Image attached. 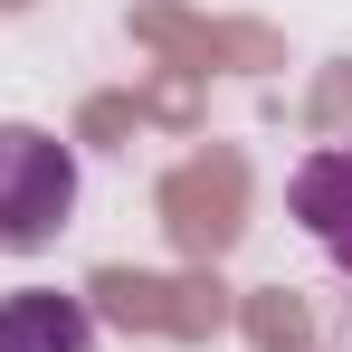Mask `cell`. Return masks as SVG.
Wrapping results in <instances>:
<instances>
[{"label":"cell","mask_w":352,"mask_h":352,"mask_svg":"<svg viewBox=\"0 0 352 352\" xmlns=\"http://www.w3.org/2000/svg\"><path fill=\"white\" fill-rule=\"evenodd\" d=\"M0 352H96V314L58 286L0 295Z\"/></svg>","instance_id":"cell-3"},{"label":"cell","mask_w":352,"mask_h":352,"mask_svg":"<svg viewBox=\"0 0 352 352\" xmlns=\"http://www.w3.org/2000/svg\"><path fill=\"white\" fill-rule=\"evenodd\" d=\"M76 210V153L38 124H0V257L48 248Z\"/></svg>","instance_id":"cell-1"},{"label":"cell","mask_w":352,"mask_h":352,"mask_svg":"<svg viewBox=\"0 0 352 352\" xmlns=\"http://www.w3.org/2000/svg\"><path fill=\"white\" fill-rule=\"evenodd\" d=\"M286 210L314 229V248L352 276V143H324V153H305V162H295Z\"/></svg>","instance_id":"cell-2"}]
</instances>
